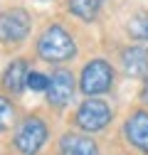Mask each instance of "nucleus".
Returning <instances> with one entry per match:
<instances>
[{
  "mask_svg": "<svg viewBox=\"0 0 148 155\" xmlns=\"http://www.w3.org/2000/svg\"><path fill=\"white\" fill-rule=\"evenodd\" d=\"M37 52L47 62H67L77 54V45L69 32H64L59 25H52L42 32L40 42H37Z\"/></svg>",
  "mask_w": 148,
  "mask_h": 155,
  "instance_id": "f257e3e1",
  "label": "nucleus"
},
{
  "mask_svg": "<svg viewBox=\"0 0 148 155\" xmlns=\"http://www.w3.org/2000/svg\"><path fill=\"white\" fill-rule=\"evenodd\" d=\"M47 140V126L40 118H25L15 130V148L22 155H37Z\"/></svg>",
  "mask_w": 148,
  "mask_h": 155,
  "instance_id": "f03ea898",
  "label": "nucleus"
},
{
  "mask_svg": "<svg viewBox=\"0 0 148 155\" xmlns=\"http://www.w3.org/2000/svg\"><path fill=\"white\" fill-rule=\"evenodd\" d=\"M30 25H32L30 12H25L20 8L5 10L0 15V42H8V45L22 42L30 35Z\"/></svg>",
  "mask_w": 148,
  "mask_h": 155,
  "instance_id": "7ed1b4c3",
  "label": "nucleus"
},
{
  "mask_svg": "<svg viewBox=\"0 0 148 155\" xmlns=\"http://www.w3.org/2000/svg\"><path fill=\"white\" fill-rule=\"evenodd\" d=\"M111 81H114V69L109 67V62L104 59H94L89 62L82 71V91L89 96H96L111 89Z\"/></svg>",
  "mask_w": 148,
  "mask_h": 155,
  "instance_id": "20e7f679",
  "label": "nucleus"
},
{
  "mask_svg": "<svg viewBox=\"0 0 148 155\" xmlns=\"http://www.w3.org/2000/svg\"><path fill=\"white\" fill-rule=\"evenodd\" d=\"M111 121V108L99 101V99H89L79 106L77 111V126L86 133H94V130H101L106 123Z\"/></svg>",
  "mask_w": 148,
  "mask_h": 155,
  "instance_id": "39448f33",
  "label": "nucleus"
},
{
  "mask_svg": "<svg viewBox=\"0 0 148 155\" xmlns=\"http://www.w3.org/2000/svg\"><path fill=\"white\" fill-rule=\"evenodd\" d=\"M74 94V79L69 71H54L49 76V86H47V101L52 106H64L69 104Z\"/></svg>",
  "mask_w": 148,
  "mask_h": 155,
  "instance_id": "423d86ee",
  "label": "nucleus"
},
{
  "mask_svg": "<svg viewBox=\"0 0 148 155\" xmlns=\"http://www.w3.org/2000/svg\"><path fill=\"white\" fill-rule=\"evenodd\" d=\"M126 138L133 148L148 153V111H136L126 121Z\"/></svg>",
  "mask_w": 148,
  "mask_h": 155,
  "instance_id": "0eeeda50",
  "label": "nucleus"
},
{
  "mask_svg": "<svg viewBox=\"0 0 148 155\" xmlns=\"http://www.w3.org/2000/svg\"><path fill=\"white\" fill-rule=\"evenodd\" d=\"M59 150L62 155H99V148L94 140L86 138V135H74V133L62 135Z\"/></svg>",
  "mask_w": 148,
  "mask_h": 155,
  "instance_id": "6e6552de",
  "label": "nucleus"
},
{
  "mask_svg": "<svg viewBox=\"0 0 148 155\" xmlns=\"http://www.w3.org/2000/svg\"><path fill=\"white\" fill-rule=\"evenodd\" d=\"M123 69L128 76H146L148 74V49L146 47H128L121 54Z\"/></svg>",
  "mask_w": 148,
  "mask_h": 155,
  "instance_id": "1a4fd4ad",
  "label": "nucleus"
},
{
  "mask_svg": "<svg viewBox=\"0 0 148 155\" xmlns=\"http://www.w3.org/2000/svg\"><path fill=\"white\" fill-rule=\"evenodd\" d=\"M27 64H25V59H15V62H10V67L5 69V74H3V86L8 89V91H12V94H20L25 86H27Z\"/></svg>",
  "mask_w": 148,
  "mask_h": 155,
  "instance_id": "9d476101",
  "label": "nucleus"
},
{
  "mask_svg": "<svg viewBox=\"0 0 148 155\" xmlns=\"http://www.w3.org/2000/svg\"><path fill=\"white\" fill-rule=\"evenodd\" d=\"M101 3L104 0H67V8L77 17H82V20H94Z\"/></svg>",
  "mask_w": 148,
  "mask_h": 155,
  "instance_id": "9b49d317",
  "label": "nucleus"
},
{
  "mask_svg": "<svg viewBox=\"0 0 148 155\" xmlns=\"http://www.w3.org/2000/svg\"><path fill=\"white\" fill-rule=\"evenodd\" d=\"M128 30H131L133 37L138 40H148V15H136L131 22H128Z\"/></svg>",
  "mask_w": 148,
  "mask_h": 155,
  "instance_id": "f8f14e48",
  "label": "nucleus"
},
{
  "mask_svg": "<svg viewBox=\"0 0 148 155\" xmlns=\"http://www.w3.org/2000/svg\"><path fill=\"white\" fill-rule=\"evenodd\" d=\"M27 86H30L32 91H47L49 79H47L45 74H40V71H30V74H27Z\"/></svg>",
  "mask_w": 148,
  "mask_h": 155,
  "instance_id": "ddd939ff",
  "label": "nucleus"
},
{
  "mask_svg": "<svg viewBox=\"0 0 148 155\" xmlns=\"http://www.w3.org/2000/svg\"><path fill=\"white\" fill-rule=\"evenodd\" d=\"M10 121H12V106L8 99L0 96V130H5L10 126Z\"/></svg>",
  "mask_w": 148,
  "mask_h": 155,
  "instance_id": "4468645a",
  "label": "nucleus"
},
{
  "mask_svg": "<svg viewBox=\"0 0 148 155\" xmlns=\"http://www.w3.org/2000/svg\"><path fill=\"white\" fill-rule=\"evenodd\" d=\"M141 99H143V104L148 106V74H146V81H143V91H141Z\"/></svg>",
  "mask_w": 148,
  "mask_h": 155,
  "instance_id": "2eb2a0df",
  "label": "nucleus"
}]
</instances>
